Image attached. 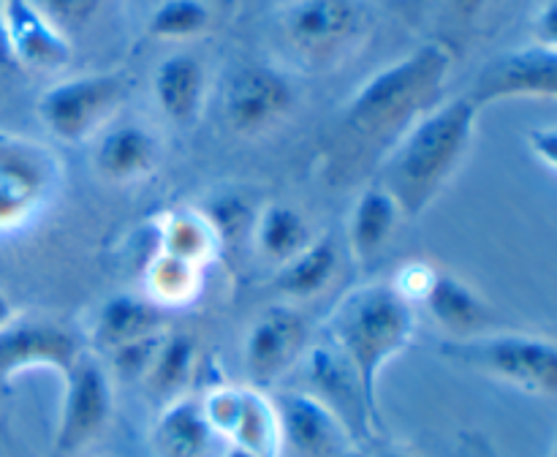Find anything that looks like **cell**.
I'll use <instances>...</instances> for the list:
<instances>
[{
  "label": "cell",
  "instance_id": "obj_37",
  "mask_svg": "<svg viewBox=\"0 0 557 457\" xmlns=\"http://www.w3.org/2000/svg\"><path fill=\"white\" fill-rule=\"evenodd\" d=\"M0 63H5V65H14V63H11L9 44H5V30H3V9H0Z\"/></svg>",
  "mask_w": 557,
  "mask_h": 457
},
{
  "label": "cell",
  "instance_id": "obj_34",
  "mask_svg": "<svg viewBox=\"0 0 557 457\" xmlns=\"http://www.w3.org/2000/svg\"><path fill=\"white\" fill-rule=\"evenodd\" d=\"M449 3H451V9L462 16V20L471 22V20H476L479 14H484L493 0H449Z\"/></svg>",
  "mask_w": 557,
  "mask_h": 457
},
{
  "label": "cell",
  "instance_id": "obj_29",
  "mask_svg": "<svg viewBox=\"0 0 557 457\" xmlns=\"http://www.w3.org/2000/svg\"><path fill=\"white\" fill-rule=\"evenodd\" d=\"M201 411H205L207 424L215 433V439L228 441L234 433V424L239 417V400H243V386L221 384L207 390V395H199Z\"/></svg>",
  "mask_w": 557,
  "mask_h": 457
},
{
  "label": "cell",
  "instance_id": "obj_35",
  "mask_svg": "<svg viewBox=\"0 0 557 457\" xmlns=\"http://www.w3.org/2000/svg\"><path fill=\"white\" fill-rule=\"evenodd\" d=\"M14 319H16L14 302H11L9 294H5L3 288H0V330H3L5 324H11V321H14Z\"/></svg>",
  "mask_w": 557,
  "mask_h": 457
},
{
  "label": "cell",
  "instance_id": "obj_2",
  "mask_svg": "<svg viewBox=\"0 0 557 457\" xmlns=\"http://www.w3.org/2000/svg\"><path fill=\"white\" fill-rule=\"evenodd\" d=\"M451 52L441 41L419 44L375 71L343 107L341 131L354 145L386 150L444 98Z\"/></svg>",
  "mask_w": 557,
  "mask_h": 457
},
{
  "label": "cell",
  "instance_id": "obj_9",
  "mask_svg": "<svg viewBox=\"0 0 557 457\" xmlns=\"http://www.w3.org/2000/svg\"><path fill=\"white\" fill-rule=\"evenodd\" d=\"M297 107L294 85L277 69L245 63L223 85V123L237 136H261L277 128Z\"/></svg>",
  "mask_w": 557,
  "mask_h": 457
},
{
  "label": "cell",
  "instance_id": "obj_10",
  "mask_svg": "<svg viewBox=\"0 0 557 457\" xmlns=\"http://www.w3.org/2000/svg\"><path fill=\"white\" fill-rule=\"evenodd\" d=\"M308 348L310 324L302 310L294 305H272L245 332L243 368L248 384L270 390L302 362Z\"/></svg>",
  "mask_w": 557,
  "mask_h": 457
},
{
  "label": "cell",
  "instance_id": "obj_19",
  "mask_svg": "<svg viewBox=\"0 0 557 457\" xmlns=\"http://www.w3.org/2000/svg\"><path fill=\"white\" fill-rule=\"evenodd\" d=\"M166 332V310L158 308L145 294H112L103 299L92 321V346L101 354L139 343Z\"/></svg>",
  "mask_w": 557,
  "mask_h": 457
},
{
  "label": "cell",
  "instance_id": "obj_28",
  "mask_svg": "<svg viewBox=\"0 0 557 457\" xmlns=\"http://www.w3.org/2000/svg\"><path fill=\"white\" fill-rule=\"evenodd\" d=\"M212 27L207 0H161L147 20V36L158 41H194Z\"/></svg>",
  "mask_w": 557,
  "mask_h": 457
},
{
  "label": "cell",
  "instance_id": "obj_38",
  "mask_svg": "<svg viewBox=\"0 0 557 457\" xmlns=\"http://www.w3.org/2000/svg\"><path fill=\"white\" fill-rule=\"evenodd\" d=\"M223 457H261V455H256V452L243 449V446L226 444V452H223Z\"/></svg>",
  "mask_w": 557,
  "mask_h": 457
},
{
  "label": "cell",
  "instance_id": "obj_6",
  "mask_svg": "<svg viewBox=\"0 0 557 457\" xmlns=\"http://www.w3.org/2000/svg\"><path fill=\"white\" fill-rule=\"evenodd\" d=\"M63 161L44 141L0 131V234L20 232L54 205Z\"/></svg>",
  "mask_w": 557,
  "mask_h": 457
},
{
  "label": "cell",
  "instance_id": "obj_32",
  "mask_svg": "<svg viewBox=\"0 0 557 457\" xmlns=\"http://www.w3.org/2000/svg\"><path fill=\"white\" fill-rule=\"evenodd\" d=\"M528 152L536 158L539 166L547 174L557 172V131L555 125H539V128H531L525 134Z\"/></svg>",
  "mask_w": 557,
  "mask_h": 457
},
{
  "label": "cell",
  "instance_id": "obj_1",
  "mask_svg": "<svg viewBox=\"0 0 557 457\" xmlns=\"http://www.w3.org/2000/svg\"><path fill=\"white\" fill-rule=\"evenodd\" d=\"M482 109L471 96L441 101L400 136L381 163L379 185L392 194L406 221L422 218L468 163Z\"/></svg>",
  "mask_w": 557,
  "mask_h": 457
},
{
  "label": "cell",
  "instance_id": "obj_21",
  "mask_svg": "<svg viewBox=\"0 0 557 457\" xmlns=\"http://www.w3.org/2000/svg\"><path fill=\"white\" fill-rule=\"evenodd\" d=\"M215 441L201 411L199 395H180L169 400L152 424V449L158 457H207Z\"/></svg>",
  "mask_w": 557,
  "mask_h": 457
},
{
  "label": "cell",
  "instance_id": "obj_16",
  "mask_svg": "<svg viewBox=\"0 0 557 457\" xmlns=\"http://www.w3.org/2000/svg\"><path fill=\"white\" fill-rule=\"evenodd\" d=\"M158 163H161V139L156 131L136 120L107 125L98 134L92 166L109 183H141L156 174Z\"/></svg>",
  "mask_w": 557,
  "mask_h": 457
},
{
  "label": "cell",
  "instance_id": "obj_15",
  "mask_svg": "<svg viewBox=\"0 0 557 457\" xmlns=\"http://www.w3.org/2000/svg\"><path fill=\"white\" fill-rule=\"evenodd\" d=\"M11 63L30 71H58L71 60V38L52 25L33 0H0Z\"/></svg>",
  "mask_w": 557,
  "mask_h": 457
},
{
  "label": "cell",
  "instance_id": "obj_13",
  "mask_svg": "<svg viewBox=\"0 0 557 457\" xmlns=\"http://www.w3.org/2000/svg\"><path fill=\"white\" fill-rule=\"evenodd\" d=\"M277 413L281 455L292 457H348L357 441L346 424L308 390H286L272 395Z\"/></svg>",
  "mask_w": 557,
  "mask_h": 457
},
{
  "label": "cell",
  "instance_id": "obj_24",
  "mask_svg": "<svg viewBox=\"0 0 557 457\" xmlns=\"http://www.w3.org/2000/svg\"><path fill=\"white\" fill-rule=\"evenodd\" d=\"M250 237L261 259L281 267L313 243V228L297 207L275 201L256 212L250 223Z\"/></svg>",
  "mask_w": 557,
  "mask_h": 457
},
{
  "label": "cell",
  "instance_id": "obj_27",
  "mask_svg": "<svg viewBox=\"0 0 557 457\" xmlns=\"http://www.w3.org/2000/svg\"><path fill=\"white\" fill-rule=\"evenodd\" d=\"M226 444L243 446L261 457L281 455V435H277V413L272 395L259 386H243V400H239V417L234 424V433Z\"/></svg>",
  "mask_w": 557,
  "mask_h": 457
},
{
  "label": "cell",
  "instance_id": "obj_23",
  "mask_svg": "<svg viewBox=\"0 0 557 457\" xmlns=\"http://www.w3.org/2000/svg\"><path fill=\"white\" fill-rule=\"evenodd\" d=\"M341 270V254L332 237H313L294 259L277 267L275 286L292 305L308 302L332 286Z\"/></svg>",
  "mask_w": 557,
  "mask_h": 457
},
{
  "label": "cell",
  "instance_id": "obj_20",
  "mask_svg": "<svg viewBox=\"0 0 557 457\" xmlns=\"http://www.w3.org/2000/svg\"><path fill=\"white\" fill-rule=\"evenodd\" d=\"M400 221H406V218H403L400 207L392 199L389 190L381 188L379 183L368 185L348 212L346 237L354 259L359 264L381 259L395 239Z\"/></svg>",
  "mask_w": 557,
  "mask_h": 457
},
{
  "label": "cell",
  "instance_id": "obj_18",
  "mask_svg": "<svg viewBox=\"0 0 557 457\" xmlns=\"http://www.w3.org/2000/svg\"><path fill=\"white\" fill-rule=\"evenodd\" d=\"M207 69L194 52H172L152 71V101L174 125H194L207 103Z\"/></svg>",
  "mask_w": 557,
  "mask_h": 457
},
{
  "label": "cell",
  "instance_id": "obj_25",
  "mask_svg": "<svg viewBox=\"0 0 557 457\" xmlns=\"http://www.w3.org/2000/svg\"><path fill=\"white\" fill-rule=\"evenodd\" d=\"M196 362H199V348H196L194 337L180 335V332H166L156 357H152L150 368H147L145 379H141V386L161 406H166L174 397L188 395V384L196 373Z\"/></svg>",
  "mask_w": 557,
  "mask_h": 457
},
{
  "label": "cell",
  "instance_id": "obj_36",
  "mask_svg": "<svg viewBox=\"0 0 557 457\" xmlns=\"http://www.w3.org/2000/svg\"><path fill=\"white\" fill-rule=\"evenodd\" d=\"M370 457H417V455L408 449H400V446H381V449Z\"/></svg>",
  "mask_w": 557,
  "mask_h": 457
},
{
  "label": "cell",
  "instance_id": "obj_30",
  "mask_svg": "<svg viewBox=\"0 0 557 457\" xmlns=\"http://www.w3.org/2000/svg\"><path fill=\"white\" fill-rule=\"evenodd\" d=\"M33 3L58 30H63L71 38L96 20L103 0H33Z\"/></svg>",
  "mask_w": 557,
  "mask_h": 457
},
{
  "label": "cell",
  "instance_id": "obj_5",
  "mask_svg": "<svg viewBox=\"0 0 557 457\" xmlns=\"http://www.w3.org/2000/svg\"><path fill=\"white\" fill-rule=\"evenodd\" d=\"M373 16L364 0H288L277 30L305 65H337L368 41Z\"/></svg>",
  "mask_w": 557,
  "mask_h": 457
},
{
  "label": "cell",
  "instance_id": "obj_17",
  "mask_svg": "<svg viewBox=\"0 0 557 457\" xmlns=\"http://www.w3.org/2000/svg\"><path fill=\"white\" fill-rule=\"evenodd\" d=\"M419 308L428 310L430 321L446 335V341L482 335L495 330V310L473 283L449 270H438L433 288Z\"/></svg>",
  "mask_w": 557,
  "mask_h": 457
},
{
  "label": "cell",
  "instance_id": "obj_33",
  "mask_svg": "<svg viewBox=\"0 0 557 457\" xmlns=\"http://www.w3.org/2000/svg\"><path fill=\"white\" fill-rule=\"evenodd\" d=\"M533 41L544 47H555L557 41V11L555 0H547L533 16Z\"/></svg>",
  "mask_w": 557,
  "mask_h": 457
},
{
  "label": "cell",
  "instance_id": "obj_14",
  "mask_svg": "<svg viewBox=\"0 0 557 457\" xmlns=\"http://www.w3.org/2000/svg\"><path fill=\"white\" fill-rule=\"evenodd\" d=\"M85 351L82 337L58 321L14 319L0 330V384H11L33 370L63 375Z\"/></svg>",
  "mask_w": 557,
  "mask_h": 457
},
{
  "label": "cell",
  "instance_id": "obj_7",
  "mask_svg": "<svg viewBox=\"0 0 557 457\" xmlns=\"http://www.w3.org/2000/svg\"><path fill=\"white\" fill-rule=\"evenodd\" d=\"M131 79L123 71H92L69 76L38 96L36 114L44 128L65 145L101 134L128 98Z\"/></svg>",
  "mask_w": 557,
  "mask_h": 457
},
{
  "label": "cell",
  "instance_id": "obj_3",
  "mask_svg": "<svg viewBox=\"0 0 557 457\" xmlns=\"http://www.w3.org/2000/svg\"><path fill=\"white\" fill-rule=\"evenodd\" d=\"M417 324V308L384 281L354 286L326 319V343L351 365L379 411L381 373L411 346Z\"/></svg>",
  "mask_w": 557,
  "mask_h": 457
},
{
  "label": "cell",
  "instance_id": "obj_8",
  "mask_svg": "<svg viewBox=\"0 0 557 457\" xmlns=\"http://www.w3.org/2000/svg\"><path fill=\"white\" fill-rule=\"evenodd\" d=\"M63 400L52 435V457H74L96 444L114 417V381L96 354L85 351L63 375Z\"/></svg>",
  "mask_w": 557,
  "mask_h": 457
},
{
  "label": "cell",
  "instance_id": "obj_31",
  "mask_svg": "<svg viewBox=\"0 0 557 457\" xmlns=\"http://www.w3.org/2000/svg\"><path fill=\"white\" fill-rule=\"evenodd\" d=\"M438 270L441 267L430 264V261L413 259V261H408V264H403L389 283L395 286V292L400 294L403 299H408L413 308H419V305H422V299L428 297L430 288H433V281H435V275H438Z\"/></svg>",
  "mask_w": 557,
  "mask_h": 457
},
{
  "label": "cell",
  "instance_id": "obj_11",
  "mask_svg": "<svg viewBox=\"0 0 557 457\" xmlns=\"http://www.w3.org/2000/svg\"><path fill=\"white\" fill-rule=\"evenodd\" d=\"M468 96L479 109L500 101H553L557 96V47L525 44L490 60Z\"/></svg>",
  "mask_w": 557,
  "mask_h": 457
},
{
  "label": "cell",
  "instance_id": "obj_22",
  "mask_svg": "<svg viewBox=\"0 0 557 457\" xmlns=\"http://www.w3.org/2000/svg\"><path fill=\"white\" fill-rule=\"evenodd\" d=\"M156 239L161 254L188 261L201 270H207L223 245L215 223L205 210H196V207H174V210L161 212L156 221Z\"/></svg>",
  "mask_w": 557,
  "mask_h": 457
},
{
  "label": "cell",
  "instance_id": "obj_26",
  "mask_svg": "<svg viewBox=\"0 0 557 457\" xmlns=\"http://www.w3.org/2000/svg\"><path fill=\"white\" fill-rule=\"evenodd\" d=\"M201 281H205L201 267L174 259L161 250H156L145 264V297L161 310L185 308L194 302L201 292Z\"/></svg>",
  "mask_w": 557,
  "mask_h": 457
},
{
  "label": "cell",
  "instance_id": "obj_12",
  "mask_svg": "<svg viewBox=\"0 0 557 457\" xmlns=\"http://www.w3.org/2000/svg\"><path fill=\"white\" fill-rule=\"evenodd\" d=\"M310 395L319 397L351 433V439L370 441L381 428V411L364 395V386L351 365L330 346H310L302 357Z\"/></svg>",
  "mask_w": 557,
  "mask_h": 457
},
{
  "label": "cell",
  "instance_id": "obj_4",
  "mask_svg": "<svg viewBox=\"0 0 557 457\" xmlns=\"http://www.w3.org/2000/svg\"><path fill=\"white\" fill-rule=\"evenodd\" d=\"M438 357L533 397L557 395V343L536 332L487 330L462 341H441Z\"/></svg>",
  "mask_w": 557,
  "mask_h": 457
},
{
  "label": "cell",
  "instance_id": "obj_39",
  "mask_svg": "<svg viewBox=\"0 0 557 457\" xmlns=\"http://www.w3.org/2000/svg\"><path fill=\"white\" fill-rule=\"evenodd\" d=\"M348 457H362V455H359V452H351V455H348Z\"/></svg>",
  "mask_w": 557,
  "mask_h": 457
}]
</instances>
